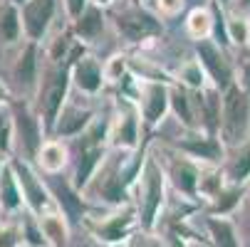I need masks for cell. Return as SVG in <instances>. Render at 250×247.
<instances>
[{"label": "cell", "instance_id": "10", "mask_svg": "<svg viewBox=\"0 0 250 247\" xmlns=\"http://www.w3.org/2000/svg\"><path fill=\"white\" fill-rule=\"evenodd\" d=\"M69 82H72V75H69L67 64H57V67H52L47 72V79H45L42 92H40V109H42L47 129H55V124H57V116L62 112V104L67 99Z\"/></svg>", "mask_w": 250, "mask_h": 247}, {"label": "cell", "instance_id": "13", "mask_svg": "<svg viewBox=\"0 0 250 247\" xmlns=\"http://www.w3.org/2000/svg\"><path fill=\"white\" fill-rule=\"evenodd\" d=\"M57 0H27L22 8V25L30 40H42L55 18Z\"/></svg>", "mask_w": 250, "mask_h": 247}, {"label": "cell", "instance_id": "37", "mask_svg": "<svg viewBox=\"0 0 250 247\" xmlns=\"http://www.w3.org/2000/svg\"><path fill=\"white\" fill-rule=\"evenodd\" d=\"M64 5H67V15L72 18V20H77V18L87 10L89 0H64Z\"/></svg>", "mask_w": 250, "mask_h": 247}, {"label": "cell", "instance_id": "44", "mask_svg": "<svg viewBox=\"0 0 250 247\" xmlns=\"http://www.w3.org/2000/svg\"><path fill=\"white\" fill-rule=\"evenodd\" d=\"M15 3H27V0H15Z\"/></svg>", "mask_w": 250, "mask_h": 247}, {"label": "cell", "instance_id": "12", "mask_svg": "<svg viewBox=\"0 0 250 247\" xmlns=\"http://www.w3.org/2000/svg\"><path fill=\"white\" fill-rule=\"evenodd\" d=\"M69 75H72L75 87L82 94H89V96H97L104 89V84H106L104 82V67L92 55H84L82 59H77L72 67H69Z\"/></svg>", "mask_w": 250, "mask_h": 247}, {"label": "cell", "instance_id": "3", "mask_svg": "<svg viewBox=\"0 0 250 247\" xmlns=\"http://www.w3.org/2000/svg\"><path fill=\"white\" fill-rule=\"evenodd\" d=\"M84 225L92 232V237L106 247H122L131 240L136 230H141L134 203L114 208L112 213H106L102 218H84Z\"/></svg>", "mask_w": 250, "mask_h": 247}, {"label": "cell", "instance_id": "31", "mask_svg": "<svg viewBox=\"0 0 250 247\" xmlns=\"http://www.w3.org/2000/svg\"><path fill=\"white\" fill-rule=\"evenodd\" d=\"M0 32H3V40L15 42L20 35V15L13 5H5L0 10Z\"/></svg>", "mask_w": 250, "mask_h": 247}, {"label": "cell", "instance_id": "22", "mask_svg": "<svg viewBox=\"0 0 250 247\" xmlns=\"http://www.w3.org/2000/svg\"><path fill=\"white\" fill-rule=\"evenodd\" d=\"M213 27H216V18H213V8L208 5H196L186 15V32L193 42L213 38Z\"/></svg>", "mask_w": 250, "mask_h": 247}, {"label": "cell", "instance_id": "27", "mask_svg": "<svg viewBox=\"0 0 250 247\" xmlns=\"http://www.w3.org/2000/svg\"><path fill=\"white\" fill-rule=\"evenodd\" d=\"M0 203L5 210H18L22 203V190L10 168H3V173H0Z\"/></svg>", "mask_w": 250, "mask_h": 247}, {"label": "cell", "instance_id": "19", "mask_svg": "<svg viewBox=\"0 0 250 247\" xmlns=\"http://www.w3.org/2000/svg\"><path fill=\"white\" fill-rule=\"evenodd\" d=\"M106 27V13L97 5H87V10L75 20V35L80 38V42H92L97 40L99 35L104 32Z\"/></svg>", "mask_w": 250, "mask_h": 247}, {"label": "cell", "instance_id": "1", "mask_svg": "<svg viewBox=\"0 0 250 247\" xmlns=\"http://www.w3.org/2000/svg\"><path fill=\"white\" fill-rule=\"evenodd\" d=\"M166 171L161 166V161L154 153H146V161L141 166L139 181L134 186V205L139 213V228L141 232L154 235L159 223H161V213L166 208Z\"/></svg>", "mask_w": 250, "mask_h": 247}, {"label": "cell", "instance_id": "11", "mask_svg": "<svg viewBox=\"0 0 250 247\" xmlns=\"http://www.w3.org/2000/svg\"><path fill=\"white\" fill-rule=\"evenodd\" d=\"M13 171H15L18 186H20L22 198H25V203L30 205V210H32L38 218H40L42 213H47V208H50V193H47V188L42 186V181H38V175H35V173L27 168V163H22V161H15V163H13Z\"/></svg>", "mask_w": 250, "mask_h": 247}, {"label": "cell", "instance_id": "23", "mask_svg": "<svg viewBox=\"0 0 250 247\" xmlns=\"http://www.w3.org/2000/svg\"><path fill=\"white\" fill-rule=\"evenodd\" d=\"M226 175L221 166H201V178H198V200L206 205L226 188Z\"/></svg>", "mask_w": 250, "mask_h": 247}, {"label": "cell", "instance_id": "15", "mask_svg": "<svg viewBox=\"0 0 250 247\" xmlns=\"http://www.w3.org/2000/svg\"><path fill=\"white\" fill-rule=\"evenodd\" d=\"M206 235L210 247H243L238 228L230 218H216V215H206L203 218Z\"/></svg>", "mask_w": 250, "mask_h": 247}, {"label": "cell", "instance_id": "17", "mask_svg": "<svg viewBox=\"0 0 250 247\" xmlns=\"http://www.w3.org/2000/svg\"><path fill=\"white\" fill-rule=\"evenodd\" d=\"M40 228L47 240V247H67L69 242V220L62 210H47L40 215Z\"/></svg>", "mask_w": 250, "mask_h": 247}, {"label": "cell", "instance_id": "35", "mask_svg": "<svg viewBox=\"0 0 250 247\" xmlns=\"http://www.w3.org/2000/svg\"><path fill=\"white\" fill-rule=\"evenodd\" d=\"M20 230L18 228H3L0 230V247H18Z\"/></svg>", "mask_w": 250, "mask_h": 247}, {"label": "cell", "instance_id": "25", "mask_svg": "<svg viewBox=\"0 0 250 247\" xmlns=\"http://www.w3.org/2000/svg\"><path fill=\"white\" fill-rule=\"evenodd\" d=\"M18 131H20V136H22V141H25V149H27V153H32V156H38L40 153V149H42V131H40V124H38V119H32L25 109L22 112H18Z\"/></svg>", "mask_w": 250, "mask_h": 247}, {"label": "cell", "instance_id": "26", "mask_svg": "<svg viewBox=\"0 0 250 247\" xmlns=\"http://www.w3.org/2000/svg\"><path fill=\"white\" fill-rule=\"evenodd\" d=\"M226 38L233 47L250 45V22L243 13H226Z\"/></svg>", "mask_w": 250, "mask_h": 247}, {"label": "cell", "instance_id": "42", "mask_svg": "<svg viewBox=\"0 0 250 247\" xmlns=\"http://www.w3.org/2000/svg\"><path fill=\"white\" fill-rule=\"evenodd\" d=\"M3 99H5V89H3V87H0V101H3Z\"/></svg>", "mask_w": 250, "mask_h": 247}, {"label": "cell", "instance_id": "32", "mask_svg": "<svg viewBox=\"0 0 250 247\" xmlns=\"http://www.w3.org/2000/svg\"><path fill=\"white\" fill-rule=\"evenodd\" d=\"M22 237L30 247H47V240L42 235V228H40V220H25V228H22Z\"/></svg>", "mask_w": 250, "mask_h": 247}, {"label": "cell", "instance_id": "36", "mask_svg": "<svg viewBox=\"0 0 250 247\" xmlns=\"http://www.w3.org/2000/svg\"><path fill=\"white\" fill-rule=\"evenodd\" d=\"M235 84H238L245 94H250V59L240 64L238 75H235Z\"/></svg>", "mask_w": 250, "mask_h": 247}, {"label": "cell", "instance_id": "34", "mask_svg": "<svg viewBox=\"0 0 250 247\" xmlns=\"http://www.w3.org/2000/svg\"><path fill=\"white\" fill-rule=\"evenodd\" d=\"M161 247H191L188 237H184L181 232H176V230H168L161 240H159Z\"/></svg>", "mask_w": 250, "mask_h": 247}, {"label": "cell", "instance_id": "21", "mask_svg": "<svg viewBox=\"0 0 250 247\" xmlns=\"http://www.w3.org/2000/svg\"><path fill=\"white\" fill-rule=\"evenodd\" d=\"M245 198V186H226L216 198L206 205V215H216V218H230L235 210L240 208Z\"/></svg>", "mask_w": 250, "mask_h": 247}, {"label": "cell", "instance_id": "9", "mask_svg": "<svg viewBox=\"0 0 250 247\" xmlns=\"http://www.w3.org/2000/svg\"><path fill=\"white\" fill-rule=\"evenodd\" d=\"M161 161V158H159ZM166 171V181L173 186V190L188 203L198 200V178H201V163L191 161L181 151L166 153V161H161Z\"/></svg>", "mask_w": 250, "mask_h": 247}, {"label": "cell", "instance_id": "29", "mask_svg": "<svg viewBox=\"0 0 250 247\" xmlns=\"http://www.w3.org/2000/svg\"><path fill=\"white\" fill-rule=\"evenodd\" d=\"M104 82L106 84H122L124 77L131 72V59L124 52H114L109 59H104Z\"/></svg>", "mask_w": 250, "mask_h": 247}, {"label": "cell", "instance_id": "14", "mask_svg": "<svg viewBox=\"0 0 250 247\" xmlns=\"http://www.w3.org/2000/svg\"><path fill=\"white\" fill-rule=\"evenodd\" d=\"M171 114L178 119V124L184 126V131H201L196 92H188L178 82L171 84Z\"/></svg>", "mask_w": 250, "mask_h": 247}, {"label": "cell", "instance_id": "39", "mask_svg": "<svg viewBox=\"0 0 250 247\" xmlns=\"http://www.w3.org/2000/svg\"><path fill=\"white\" fill-rule=\"evenodd\" d=\"M233 8H235V10H240V13H243V10H245V8H250V0H233Z\"/></svg>", "mask_w": 250, "mask_h": 247}, {"label": "cell", "instance_id": "24", "mask_svg": "<svg viewBox=\"0 0 250 247\" xmlns=\"http://www.w3.org/2000/svg\"><path fill=\"white\" fill-rule=\"evenodd\" d=\"M176 82L181 84V87H186L188 92H203L206 87H210V82H208V77L203 72V67H201V62L196 57L186 59L181 67H178Z\"/></svg>", "mask_w": 250, "mask_h": 247}, {"label": "cell", "instance_id": "2", "mask_svg": "<svg viewBox=\"0 0 250 247\" xmlns=\"http://www.w3.org/2000/svg\"><path fill=\"white\" fill-rule=\"evenodd\" d=\"M250 133V94H245L238 84H230L221 96V141L226 149L245 146Z\"/></svg>", "mask_w": 250, "mask_h": 247}, {"label": "cell", "instance_id": "20", "mask_svg": "<svg viewBox=\"0 0 250 247\" xmlns=\"http://www.w3.org/2000/svg\"><path fill=\"white\" fill-rule=\"evenodd\" d=\"M55 193H57V203H60V210L64 213V218L69 223H84L87 205H84L82 193H77L72 186H67V183H57Z\"/></svg>", "mask_w": 250, "mask_h": 247}, {"label": "cell", "instance_id": "33", "mask_svg": "<svg viewBox=\"0 0 250 247\" xmlns=\"http://www.w3.org/2000/svg\"><path fill=\"white\" fill-rule=\"evenodd\" d=\"M186 0H156V10L164 15V18H173L184 10Z\"/></svg>", "mask_w": 250, "mask_h": 247}, {"label": "cell", "instance_id": "38", "mask_svg": "<svg viewBox=\"0 0 250 247\" xmlns=\"http://www.w3.org/2000/svg\"><path fill=\"white\" fill-rule=\"evenodd\" d=\"M92 5H97V8H102V10H106V8H112V5H117L119 0H89Z\"/></svg>", "mask_w": 250, "mask_h": 247}, {"label": "cell", "instance_id": "8", "mask_svg": "<svg viewBox=\"0 0 250 247\" xmlns=\"http://www.w3.org/2000/svg\"><path fill=\"white\" fill-rule=\"evenodd\" d=\"M193 57L201 62V67H203V72H206L210 87L226 92L230 84H235L233 64H230L226 50H223L216 40H213V38L196 42V55H193Z\"/></svg>", "mask_w": 250, "mask_h": 247}, {"label": "cell", "instance_id": "40", "mask_svg": "<svg viewBox=\"0 0 250 247\" xmlns=\"http://www.w3.org/2000/svg\"><path fill=\"white\" fill-rule=\"evenodd\" d=\"M216 5H221L223 10H228V8H233V0H213Z\"/></svg>", "mask_w": 250, "mask_h": 247}, {"label": "cell", "instance_id": "41", "mask_svg": "<svg viewBox=\"0 0 250 247\" xmlns=\"http://www.w3.org/2000/svg\"><path fill=\"white\" fill-rule=\"evenodd\" d=\"M245 198H248V203H250V181L245 183Z\"/></svg>", "mask_w": 250, "mask_h": 247}, {"label": "cell", "instance_id": "45", "mask_svg": "<svg viewBox=\"0 0 250 247\" xmlns=\"http://www.w3.org/2000/svg\"><path fill=\"white\" fill-rule=\"evenodd\" d=\"M248 22H250V15H248Z\"/></svg>", "mask_w": 250, "mask_h": 247}, {"label": "cell", "instance_id": "4", "mask_svg": "<svg viewBox=\"0 0 250 247\" xmlns=\"http://www.w3.org/2000/svg\"><path fill=\"white\" fill-rule=\"evenodd\" d=\"M141 114L136 101L119 96L117 109L109 119V131H106V144L109 151H122V153H134L139 151L141 144Z\"/></svg>", "mask_w": 250, "mask_h": 247}, {"label": "cell", "instance_id": "5", "mask_svg": "<svg viewBox=\"0 0 250 247\" xmlns=\"http://www.w3.org/2000/svg\"><path fill=\"white\" fill-rule=\"evenodd\" d=\"M114 30L122 40H126L129 45H141V42H151L156 38H161L164 25L161 20H156L149 10H144L141 5H124L122 10L114 13Z\"/></svg>", "mask_w": 250, "mask_h": 247}, {"label": "cell", "instance_id": "30", "mask_svg": "<svg viewBox=\"0 0 250 247\" xmlns=\"http://www.w3.org/2000/svg\"><path fill=\"white\" fill-rule=\"evenodd\" d=\"M15 75H18L20 84H32L35 82V75H38V47H35V45H27L25 52L20 55L18 67H15Z\"/></svg>", "mask_w": 250, "mask_h": 247}, {"label": "cell", "instance_id": "16", "mask_svg": "<svg viewBox=\"0 0 250 247\" xmlns=\"http://www.w3.org/2000/svg\"><path fill=\"white\" fill-rule=\"evenodd\" d=\"M94 114H92V109H82V107H64L62 112H60V116H57V124H55V133L62 138H67V136H80V133H84L94 121Z\"/></svg>", "mask_w": 250, "mask_h": 247}, {"label": "cell", "instance_id": "7", "mask_svg": "<svg viewBox=\"0 0 250 247\" xmlns=\"http://www.w3.org/2000/svg\"><path fill=\"white\" fill-rule=\"evenodd\" d=\"M173 146L176 151H181L201 166H223L228 156V149L221 136H213L208 131H186Z\"/></svg>", "mask_w": 250, "mask_h": 247}, {"label": "cell", "instance_id": "6", "mask_svg": "<svg viewBox=\"0 0 250 247\" xmlns=\"http://www.w3.org/2000/svg\"><path fill=\"white\" fill-rule=\"evenodd\" d=\"M136 77V75H134ZM139 79V77H136ZM134 101L139 107L141 121L146 129H156L168 114H171V84L166 82H149L139 79Z\"/></svg>", "mask_w": 250, "mask_h": 247}, {"label": "cell", "instance_id": "43", "mask_svg": "<svg viewBox=\"0 0 250 247\" xmlns=\"http://www.w3.org/2000/svg\"><path fill=\"white\" fill-rule=\"evenodd\" d=\"M191 247H201V245H198V242H191Z\"/></svg>", "mask_w": 250, "mask_h": 247}, {"label": "cell", "instance_id": "18", "mask_svg": "<svg viewBox=\"0 0 250 247\" xmlns=\"http://www.w3.org/2000/svg\"><path fill=\"white\" fill-rule=\"evenodd\" d=\"M233 156H226L223 175H226V183L228 186H245L250 181V144L233 149Z\"/></svg>", "mask_w": 250, "mask_h": 247}, {"label": "cell", "instance_id": "28", "mask_svg": "<svg viewBox=\"0 0 250 247\" xmlns=\"http://www.w3.org/2000/svg\"><path fill=\"white\" fill-rule=\"evenodd\" d=\"M38 158H40V166L47 173H57L67 163V151H64V146L60 144V141H47V144H42Z\"/></svg>", "mask_w": 250, "mask_h": 247}]
</instances>
